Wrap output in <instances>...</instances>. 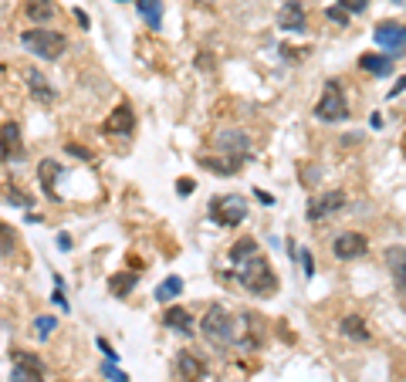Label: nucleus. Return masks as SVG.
Instances as JSON below:
<instances>
[{"label": "nucleus", "mask_w": 406, "mask_h": 382, "mask_svg": "<svg viewBox=\"0 0 406 382\" xmlns=\"http://www.w3.org/2000/svg\"><path fill=\"white\" fill-rule=\"evenodd\" d=\"M230 268H234V281L254 298H267L278 291V274L267 264V257L257 251L254 237H241L230 247Z\"/></svg>", "instance_id": "f257e3e1"}, {"label": "nucleus", "mask_w": 406, "mask_h": 382, "mask_svg": "<svg viewBox=\"0 0 406 382\" xmlns=\"http://www.w3.org/2000/svg\"><path fill=\"white\" fill-rule=\"evenodd\" d=\"M214 149L220 153V159L214 156H200V163L217 173V176H234V173H241L244 163L251 159V136L244 132V129H224V132H217L214 136Z\"/></svg>", "instance_id": "f03ea898"}, {"label": "nucleus", "mask_w": 406, "mask_h": 382, "mask_svg": "<svg viewBox=\"0 0 406 382\" xmlns=\"http://www.w3.org/2000/svg\"><path fill=\"white\" fill-rule=\"evenodd\" d=\"M21 48L41 61H58L68 51V38L54 27H27V31H21Z\"/></svg>", "instance_id": "7ed1b4c3"}, {"label": "nucleus", "mask_w": 406, "mask_h": 382, "mask_svg": "<svg viewBox=\"0 0 406 382\" xmlns=\"http://www.w3.org/2000/svg\"><path fill=\"white\" fill-rule=\"evenodd\" d=\"M200 328H203V338L214 342L217 348H227V345L237 342V315H230L220 301H214V305L203 311Z\"/></svg>", "instance_id": "20e7f679"}, {"label": "nucleus", "mask_w": 406, "mask_h": 382, "mask_svg": "<svg viewBox=\"0 0 406 382\" xmlns=\"http://www.w3.org/2000/svg\"><path fill=\"white\" fill-rule=\"evenodd\" d=\"M210 220L217 227H237L241 220H247V200L237 193H224L210 200Z\"/></svg>", "instance_id": "39448f33"}, {"label": "nucleus", "mask_w": 406, "mask_h": 382, "mask_svg": "<svg viewBox=\"0 0 406 382\" xmlns=\"http://www.w3.org/2000/svg\"><path fill=\"white\" fill-rule=\"evenodd\" d=\"M315 119L318 122H342V119H349V102H345L339 81H325V91L315 102Z\"/></svg>", "instance_id": "423d86ee"}, {"label": "nucleus", "mask_w": 406, "mask_h": 382, "mask_svg": "<svg viewBox=\"0 0 406 382\" xmlns=\"http://www.w3.org/2000/svg\"><path fill=\"white\" fill-rule=\"evenodd\" d=\"M11 382H44V362L27 348H11Z\"/></svg>", "instance_id": "0eeeda50"}, {"label": "nucleus", "mask_w": 406, "mask_h": 382, "mask_svg": "<svg viewBox=\"0 0 406 382\" xmlns=\"http://www.w3.org/2000/svg\"><path fill=\"white\" fill-rule=\"evenodd\" d=\"M342 206H345V193L342 190H325V193H315V196L308 200L304 217H308V223H325V220L335 217Z\"/></svg>", "instance_id": "6e6552de"}, {"label": "nucleus", "mask_w": 406, "mask_h": 382, "mask_svg": "<svg viewBox=\"0 0 406 382\" xmlns=\"http://www.w3.org/2000/svg\"><path fill=\"white\" fill-rule=\"evenodd\" d=\"M372 38H376V44H380L393 61L400 54H406V24H400V21H382V24H376Z\"/></svg>", "instance_id": "1a4fd4ad"}, {"label": "nucleus", "mask_w": 406, "mask_h": 382, "mask_svg": "<svg viewBox=\"0 0 406 382\" xmlns=\"http://www.w3.org/2000/svg\"><path fill=\"white\" fill-rule=\"evenodd\" d=\"M136 132V112H132V105L122 102L115 105L109 119H105V126H102V136H109V139H129Z\"/></svg>", "instance_id": "9d476101"}, {"label": "nucleus", "mask_w": 406, "mask_h": 382, "mask_svg": "<svg viewBox=\"0 0 406 382\" xmlns=\"http://www.w3.org/2000/svg\"><path fill=\"white\" fill-rule=\"evenodd\" d=\"M24 159V136H21V126L17 122H0V163H21Z\"/></svg>", "instance_id": "9b49d317"}, {"label": "nucleus", "mask_w": 406, "mask_h": 382, "mask_svg": "<svg viewBox=\"0 0 406 382\" xmlns=\"http://www.w3.org/2000/svg\"><path fill=\"white\" fill-rule=\"evenodd\" d=\"M332 254H335V261H359V257H366L369 254L366 233H359V230L339 233V237L332 241Z\"/></svg>", "instance_id": "f8f14e48"}, {"label": "nucleus", "mask_w": 406, "mask_h": 382, "mask_svg": "<svg viewBox=\"0 0 406 382\" xmlns=\"http://www.w3.org/2000/svg\"><path fill=\"white\" fill-rule=\"evenodd\" d=\"M64 176V166L58 159H41L38 163V183L41 193L48 196L51 203H61V193H58V179Z\"/></svg>", "instance_id": "ddd939ff"}, {"label": "nucleus", "mask_w": 406, "mask_h": 382, "mask_svg": "<svg viewBox=\"0 0 406 382\" xmlns=\"http://www.w3.org/2000/svg\"><path fill=\"white\" fill-rule=\"evenodd\" d=\"M278 27L288 34H304L308 31V14H304L302 0H284L278 11Z\"/></svg>", "instance_id": "4468645a"}, {"label": "nucleus", "mask_w": 406, "mask_h": 382, "mask_svg": "<svg viewBox=\"0 0 406 382\" xmlns=\"http://www.w3.org/2000/svg\"><path fill=\"white\" fill-rule=\"evenodd\" d=\"M24 81H27V91H31V99L41 105H54V99H58V91H54V85H51L48 78L41 75L38 68H24Z\"/></svg>", "instance_id": "2eb2a0df"}, {"label": "nucleus", "mask_w": 406, "mask_h": 382, "mask_svg": "<svg viewBox=\"0 0 406 382\" xmlns=\"http://www.w3.org/2000/svg\"><path fill=\"white\" fill-rule=\"evenodd\" d=\"M177 372L183 382H207V366H203V358L190 348H183L177 352Z\"/></svg>", "instance_id": "dca6fc26"}, {"label": "nucleus", "mask_w": 406, "mask_h": 382, "mask_svg": "<svg viewBox=\"0 0 406 382\" xmlns=\"http://www.w3.org/2000/svg\"><path fill=\"white\" fill-rule=\"evenodd\" d=\"M163 325L169 331H177V335H193V331H197V321H193V315L183 305H166Z\"/></svg>", "instance_id": "f3484780"}, {"label": "nucleus", "mask_w": 406, "mask_h": 382, "mask_svg": "<svg viewBox=\"0 0 406 382\" xmlns=\"http://www.w3.org/2000/svg\"><path fill=\"white\" fill-rule=\"evenodd\" d=\"M24 14L31 27H48L54 21L58 7H54V0H24Z\"/></svg>", "instance_id": "a211bd4d"}, {"label": "nucleus", "mask_w": 406, "mask_h": 382, "mask_svg": "<svg viewBox=\"0 0 406 382\" xmlns=\"http://www.w3.org/2000/svg\"><path fill=\"white\" fill-rule=\"evenodd\" d=\"M386 268L393 284L406 294V247H386Z\"/></svg>", "instance_id": "6ab92c4d"}, {"label": "nucleus", "mask_w": 406, "mask_h": 382, "mask_svg": "<svg viewBox=\"0 0 406 382\" xmlns=\"http://www.w3.org/2000/svg\"><path fill=\"white\" fill-rule=\"evenodd\" d=\"M339 331H342L345 338H352V342H369V338H372V331H369V325H366L362 315H342Z\"/></svg>", "instance_id": "aec40b11"}, {"label": "nucleus", "mask_w": 406, "mask_h": 382, "mask_svg": "<svg viewBox=\"0 0 406 382\" xmlns=\"http://www.w3.org/2000/svg\"><path fill=\"white\" fill-rule=\"evenodd\" d=\"M136 11L149 31H163V0H136Z\"/></svg>", "instance_id": "412c9836"}, {"label": "nucleus", "mask_w": 406, "mask_h": 382, "mask_svg": "<svg viewBox=\"0 0 406 382\" xmlns=\"http://www.w3.org/2000/svg\"><path fill=\"white\" fill-rule=\"evenodd\" d=\"M359 68L376 78H386L393 71V58H390V54H362V58H359Z\"/></svg>", "instance_id": "4be33fe9"}, {"label": "nucleus", "mask_w": 406, "mask_h": 382, "mask_svg": "<svg viewBox=\"0 0 406 382\" xmlns=\"http://www.w3.org/2000/svg\"><path fill=\"white\" fill-rule=\"evenodd\" d=\"M136 284H139V274H132V271H119V274L109 278V294H112V298H126Z\"/></svg>", "instance_id": "5701e85b"}, {"label": "nucleus", "mask_w": 406, "mask_h": 382, "mask_svg": "<svg viewBox=\"0 0 406 382\" xmlns=\"http://www.w3.org/2000/svg\"><path fill=\"white\" fill-rule=\"evenodd\" d=\"M17 251H21V233L0 220V257H14Z\"/></svg>", "instance_id": "b1692460"}, {"label": "nucleus", "mask_w": 406, "mask_h": 382, "mask_svg": "<svg viewBox=\"0 0 406 382\" xmlns=\"http://www.w3.org/2000/svg\"><path fill=\"white\" fill-rule=\"evenodd\" d=\"M179 294H183V278L179 274H169V278L156 288V301H163V305H169V301H177Z\"/></svg>", "instance_id": "393cba45"}, {"label": "nucleus", "mask_w": 406, "mask_h": 382, "mask_svg": "<svg viewBox=\"0 0 406 382\" xmlns=\"http://www.w3.org/2000/svg\"><path fill=\"white\" fill-rule=\"evenodd\" d=\"M31 328H34V335H38L41 342H48L51 335H54V328H58V318H54V315H38Z\"/></svg>", "instance_id": "a878e982"}, {"label": "nucleus", "mask_w": 406, "mask_h": 382, "mask_svg": "<svg viewBox=\"0 0 406 382\" xmlns=\"http://www.w3.org/2000/svg\"><path fill=\"white\" fill-rule=\"evenodd\" d=\"M4 200H7V203L11 206H21V210H31V206H34V196H31V193H24L21 190V186H7V196H4Z\"/></svg>", "instance_id": "bb28decb"}, {"label": "nucleus", "mask_w": 406, "mask_h": 382, "mask_svg": "<svg viewBox=\"0 0 406 382\" xmlns=\"http://www.w3.org/2000/svg\"><path fill=\"white\" fill-rule=\"evenodd\" d=\"M64 153L75 156V159H81V163H91V159H95V153L85 149V146H78V142H64Z\"/></svg>", "instance_id": "cd10ccee"}, {"label": "nucleus", "mask_w": 406, "mask_h": 382, "mask_svg": "<svg viewBox=\"0 0 406 382\" xmlns=\"http://www.w3.org/2000/svg\"><path fill=\"white\" fill-rule=\"evenodd\" d=\"M339 7H342V11L352 17V14H362V11H366L369 0H339Z\"/></svg>", "instance_id": "c85d7f7f"}, {"label": "nucleus", "mask_w": 406, "mask_h": 382, "mask_svg": "<svg viewBox=\"0 0 406 382\" xmlns=\"http://www.w3.org/2000/svg\"><path fill=\"white\" fill-rule=\"evenodd\" d=\"M325 17H329V21H335L339 27H349V14H345L342 7H329V11H325Z\"/></svg>", "instance_id": "c756f323"}, {"label": "nucleus", "mask_w": 406, "mask_h": 382, "mask_svg": "<svg viewBox=\"0 0 406 382\" xmlns=\"http://www.w3.org/2000/svg\"><path fill=\"white\" fill-rule=\"evenodd\" d=\"M102 376H109V379H112V382H129V376H126V372H119V369H115V366H112V362H105V366H102Z\"/></svg>", "instance_id": "7c9ffc66"}, {"label": "nucleus", "mask_w": 406, "mask_h": 382, "mask_svg": "<svg viewBox=\"0 0 406 382\" xmlns=\"http://www.w3.org/2000/svg\"><path fill=\"white\" fill-rule=\"evenodd\" d=\"M302 268H304V278L315 274V257H312V251H302Z\"/></svg>", "instance_id": "2f4dec72"}, {"label": "nucleus", "mask_w": 406, "mask_h": 382, "mask_svg": "<svg viewBox=\"0 0 406 382\" xmlns=\"http://www.w3.org/2000/svg\"><path fill=\"white\" fill-rule=\"evenodd\" d=\"M177 190H179V196H190V193L197 190V183H193L190 176H183V179H177Z\"/></svg>", "instance_id": "473e14b6"}, {"label": "nucleus", "mask_w": 406, "mask_h": 382, "mask_svg": "<svg viewBox=\"0 0 406 382\" xmlns=\"http://www.w3.org/2000/svg\"><path fill=\"white\" fill-rule=\"evenodd\" d=\"M99 348H102V356H105V362H112V366H115V358H119V356L112 352V345L105 342V338H99Z\"/></svg>", "instance_id": "72a5a7b5"}, {"label": "nucleus", "mask_w": 406, "mask_h": 382, "mask_svg": "<svg viewBox=\"0 0 406 382\" xmlns=\"http://www.w3.org/2000/svg\"><path fill=\"white\" fill-rule=\"evenodd\" d=\"M71 247H75V241H71V233H58V251H71Z\"/></svg>", "instance_id": "f704fd0d"}, {"label": "nucleus", "mask_w": 406, "mask_h": 382, "mask_svg": "<svg viewBox=\"0 0 406 382\" xmlns=\"http://www.w3.org/2000/svg\"><path fill=\"white\" fill-rule=\"evenodd\" d=\"M51 301H54L58 308H64V311H68V298H64V288H54V294H51Z\"/></svg>", "instance_id": "c9c22d12"}, {"label": "nucleus", "mask_w": 406, "mask_h": 382, "mask_svg": "<svg viewBox=\"0 0 406 382\" xmlns=\"http://www.w3.org/2000/svg\"><path fill=\"white\" fill-rule=\"evenodd\" d=\"M403 91H406V75L400 78V81H396L393 89H390V99H396V95H403Z\"/></svg>", "instance_id": "e433bc0d"}, {"label": "nucleus", "mask_w": 406, "mask_h": 382, "mask_svg": "<svg viewBox=\"0 0 406 382\" xmlns=\"http://www.w3.org/2000/svg\"><path fill=\"white\" fill-rule=\"evenodd\" d=\"M75 21H78V27H81V31H89L91 21H89V14H85V11H75Z\"/></svg>", "instance_id": "4c0bfd02"}, {"label": "nucleus", "mask_w": 406, "mask_h": 382, "mask_svg": "<svg viewBox=\"0 0 406 382\" xmlns=\"http://www.w3.org/2000/svg\"><path fill=\"white\" fill-rule=\"evenodd\" d=\"M257 200H261V203H267V206L274 203V196H271V193H264V190H257Z\"/></svg>", "instance_id": "58836bf2"}, {"label": "nucleus", "mask_w": 406, "mask_h": 382, "mask_svg": "<svg viewBox=\"0 0 406 382\" xmlns=\"http://www.w3.org/2000/svg\"><path fill=\"white\" fill-rule=\"evenodd\" d=\"M115 4H122V0H115Z\"/></svg>", "instance_id": "ea45409f"}, {"label": "nucleus", "mask_w": 406, "mask_h": 382, "mask_svg": "<svg viewBox=\"0 0 406 382\" xmlns=\"http://www.w3.org/2000/svg\"><path fill=\"white\" fill-rule=\"evenodd\" d=\"M396 4H400V0H396Z\"/></svg>", "instance_id": "a19ab883"}]
</instances>
